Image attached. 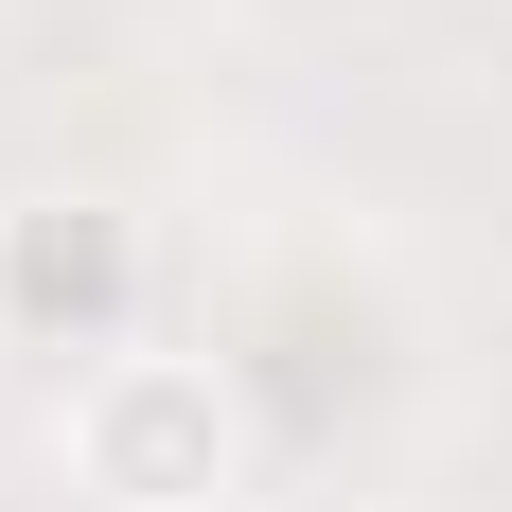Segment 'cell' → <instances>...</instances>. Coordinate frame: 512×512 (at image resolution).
I'll list each match as a JSON object with an SVG mask.
<instances>
[{"label": "cell", "instance_id": "2", "mask_svg": "<svg viewBox=\"0 0 512 512\" xmlns=\"http://www.w3.org/2000/svg\"><path fill=\"white\" fill-rule=\"evenodd\" d=\"M142 283H159V248H142V212L124 195H18L0 212V336L18 354H142Z\"/></svg>", "mask_w": 512, "mask_h": 512}, {"label": "cell", "instance_id": "1", "mask_svg": "<svg viewBox=\"0 0 512 512\" xmlns=\"http://www.w3.org/2000/svg\"><path fill=\"white\" fill-rule=\"evenodd\" d=\"M71 477L106 512H230L248 495V407L195 354H106L71 389Z\"/></svg>", "mask_w": 512, "mask_h": 512}]
</instances>
